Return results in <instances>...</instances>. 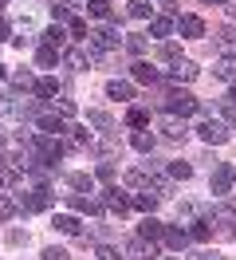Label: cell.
Masks as SVG:
<instances>
[{"instance_id": "obj_1", "label": "cell", "mask_w": 236, "mask_h": 260, "mask_svg": "<svg viewBox=\"0 0 236 260\" xmlns=\"http://www.w3.org/2000/svg\"><path fill=\"white\" fill-rule=\"evenodd\" d=\"M31 150H36V158H40L47 170H55V166H59V158H63V142L55 138V134H40Z\"/></svg>"}, {"instance_id": "obj_2", "label": "cell", "mask_w": 236, "mask_h": 260, "mask_svg": "<svg viewBox=\"0 0 236 260\" xmlns=\"http://www.w3.org/2000/svg\"><path fill=\"white\" fill-rule=\"evenodd\" d=\"M55 201V193L47 189V185H40V189H31V193H16V209L20 213H40V209H47Z\"/></svg>"}, {"instance_id": "obj_3", "label": "cell", "mask_w": 236, "mask_h": 260, "mask_svg": "<svg viewBox=\"0 0 236 260\" xmlns=\"http://www.w3.org/2000/svg\"><path fill=\"white\" fill-rule=\"evenodd\" d=\"M197 134H201V142H209V146H224L232 138V126L220 122V118H205L201 126H197Z\"/></svg>"}, {"instance_id": "obj_4", "label": "cell", "mask_w": 236, "mask_h": 260, "mask_svg": "<svg viewBox=\"0 0 236 260\" xmlns=\"http://www.w3.org/2000/svg\"><path fill=\"white\" fill-rule=\"evenodd\" d=\"M87 44H91V59L94 55H107V51H114L118 48V32H114V28H94L91 36H87Z\"/></svg>"}, {"instance_id": "obj_5", "label": "cell", "mask_w": 236, "mask_h": 260, "mask_svg": "<svg viewBox=\"0 0 236 260\" xmlns=\"http://www.w3.org/2000/svg\"><path fill=\"white\" fill-rule=\"evenodd\" d=\"M161 107H165V114H181V118H185V114H193L197 107H201V103H197V99L189 95V91H170Z\"/></svg>"}, {"instance_id": "obj_6", "label": "cell", "mask_w": 236, "mask_h": 260, "mask_svg": "<svg viewBox=\"0 0 236 260\" xmlns=\"http://www.w3.org/2000/svg\"><path fill=\"white\" fill-rule=\"evenodd\" d=\"M232 181H236V170H232L228 162H217V166H213V178H209V189H213L217 197H224V193H228V189H232Z\"/></svg>"}, {"instance_id": "obj_7", "label": "cell", "mask_w": 236, "mask_h": 260, "mask_svg": "<svg viewBox=\"0 0 236 260\" xmlns=\"http://www.w3.org/2000/svg\"><path fill=\"white\" fill-rule=\"evenodd\" d=\"M126 256H130V260H154L157 256V244L146 241V237H134V241L126 244Z\"/></svg>"}, {"instance_id": "obj_8", "label": "cell", "mask_w": 236, "mask_h": 260, "mask_svg": "<svg viewBox=\"0 0 236 260\" xmlns=\"http://www.w3.org/2000/svg\"><path fill=\"white\" fill-rule=\"evenodd\" d=\"M63 63L71 67V71H91V51L87 48H71V51H63Z\"/></svg>"}, {"instance_id": "obj_9", "label": "cell", "mask_w": 236, "mask_h": 260, "mask_svg": "<svg viewBox=\"0 0 236 260\" xmlns=\"http://www.w3.org/2000/svg\"><path fill=\"white\" fill-rule=\"evenodd\" d=\"M161 130H165V138H170V142H185V134H189L185 118H177V114H165V122H161Z\"/></svg>"}, {"instance_id": "obj_10", "label": "cell", "mask_w": 236, "mask_h": 260, "mask_svg": "<svg viewBox=\"0 0 236 260\" xmlns=\"http://www.w3.org/2000/svg\"><path fill=\"white\" fill-rule=\"evenodd\" d=\"M67 205L75 213H91V217H98L103 213V201H94V197H83V193H71L67 197Z\"/></svg>"}, {"instance_id": "obj_11", "label": "cell", "mask_w": 236, "mask_h": 260, "mask_svg": "<svg viewBox=\"0 0 236 260\" xmlns=\"http://www.w3.org/2000/svg\"><path fill=\"white\" fill-rule=\"evenodd\" d=\"M213 221H217L224 233H232L236 229V209L228 205V201H220V205H213Z\"/></svg>"}, {"instance_id": "obj_12", "label": "cell", "mask_w": 236, "mask_h": 260, "mask_svg": "<svg viewBox=\"0 0 236 260\" xmlns=\"http://www.w3.org/2000/svg\"><path fill=\"white\" fill-rule=\"evenodd\" d=\"M103 209H110L114 217H126V213H130V201H126L118 189H107V193H103Z\"/></svg>"}, {"instance_id": "obj_13", "label": "cell", "mask_w": 236, "mask_h": 260, "mask_svg": "<svg viewBox=\"0 0 236 260\" xmlns=\"http://www.w3.org/2000/svg\"><path fill=\"white\" fill-rule=\"evenodd\" d=\"M177 28H181L185 40H201L205 36V20L201 16H177Z\"/></svg>"}, {"instance_id": "obj_14", "label": "cell", "mask_w": 236, "mask_h": 260, "mask_svg": "<svg viewBox=\"0 0 236 260\" xmlns=\"http://www.w3.org/2000/svg\"><path fill=\"white\" fill-rule=\"evenodd\" d=\"M193 79H197V67L189 63V59L170 63V83H193Z\"/></svg>"}, {"instance_id": "obj_15", "label": "cell", "mask_w": 236, "mask_h": 260, "mask_svg": "<svg viewBox=\"0 0 236 260\" xmlns=\"http://www.w3.org/2000/svg\"><path fill=\"white\" fill-rule=\"evenodd\" d=\"M213 75L224 83H236V55H220L217 63H213Z\"/></svg>"}, {"instance_id": "obj_16", "label": "cell", "mask_w": 236, "mask_h": 260, "mask_svg": "<svg viewBox=\"0 0 236 260\" xmlns=\"http://www.w3.org/2000/svg\"><path fill=\"white\" fill-rule=\"evenodd\" d=\"M161 241L170 244L173 252H181V248L189 244V229H173V225H165V233H161Z\"/></svg>"}, {"instance_id": "obj_17", "label": "cell", "mask_w": 236, "mask_h": 260, "mask_svg": "<svg viewBox=\"0 0 236 260\" xmlns=\"http://www.w3.org/2000/svg\"><path fill=\"white\" fill-rule=\"evenodd\" d=\"M130 146L138 150V154H154V146H157L154 130H134V138H130Z\"/></svg>"}, {"instance_id": "obj_18", "label": "cell", "mask_w": 236, "mask_h": 260, "mask_svg": "<svg viewBox=\"0 0 236 260\" xmlns=\"http://www.w3.org/2000/svg\"><path fill=\"white\" fill-rule=\"evenodd\" d=\"M107 95L118 99V103H130V99H134V87H130L126 79H110V83H107Z\"/></svg>"}, {"instance_id": "obj_19", "label": "cell", "mask_w": 236, "mask_h": 260, "mask_svg": "<svg viewBox=\"0 0 236 260\" xmlns=\"http://www.w3.org/2000/svg\"><path fill=\"white\" fill-rule=\"evenodd\" d=\"M161 233H165V225H161V221H154V217H146V221H142L138 225V237H146V241H161Z\"/></svg>"}, {"instance_id": "obj_20", "label": "cell", "mask_w": 236, "mask_h": 260, "mask_svg": "<svg viewBox=\"0 0 236 260\" xmlns=\"http://www.w3.org/2000/svg\"><path fill=\"white\" fill-rule=\"evenodd\" d=\"M130 75H134V83H157V79H161V75H157V71L146 63V59H138V63L130 67Z\"/></svg>"}, {"instance_id": "obj_21", "label": "cell", "mask_w": 236, "mask_h": 260, "mask_svg": "<svg viewBox=\"0 0 236 260\" xmlns=\"http://www.w3.org/2000/svg\"><path fill=\"white\" fill-rule=\"evenodd\" d=\"M40 130H44V134H55V138H59L63 130H67V122H63L59 114H40Z\"/></svg>"}, {"instance_id": "obj_22", "label": "cell", "mask_w": 236, "mask_h": 260, "mask_svg": "<svg viewBox=\"0 0 236 260\" xmlns=\"http://www.w3.org/2000/svg\"><path fill=\"white\" fill-rule=\"evenodd\" d=\"M59 79H36V95L40 99H47V103H51V99H59Z\"/></svg>"}, {"instance_id": "obj_23", "label": "cell", "mask_w": 236, "mask_h": 260, "mask_svg": "<svg viewBox=\"0 0 236 260\" xmlns=\"http://www.w3.org/2000/svg\"><path fill=\"white\" fill-rule=\"evenodd\" d=\"M87 122H91L94 130H103V134H110V130H114V118H110L107 111H87Z\"/></svg>"}, {"instance_id": "obj_24", "label": "cell", "mask_w": 236, "mask_h": 260, "mask_svg": "<svg viewBox=\"0 0 236 260\" xmlns=\"http://www.w3.org/2000/svg\"><path fill=\"white\" fill-rule=\"evenodd\" d=\"M67 185H71L75 193H94V178H91V174H71Z\"/></svg>"}, {"instance_id": "obj_25", "label": "cell", "mask_w": 236, "mask_h": 260, "mask_svg": "<svg viewBox=\"0 0 236 260\" xmlns=\"http://www.w3.org/2000/svg\"><path fill=\"white\" fill-rule=\"evenodd\" d=\"M55 229H59V233H67V237H79V233H83L79 217H67V213H59V217H55Z\"/></svg>"}, {"instance_id": "obj_26", "label": "cell", "mask_w": 236, "mask_h": 260, "mask_svg": "<svg viewBox=\"0 0 236 260\" xmlns=\"http://www.w3.org/2000/svg\"><path fill=\"white\" fill-rule=\"evenodd\" d=\"M157 59H161V63H177V59H181V48L170 44V40H161V44H157Z\"/></svg>"}, {"instance_id": "obj_27", "label": "cell", "mask_w": 236, "mask_h": 260, "mask_svg": "<svg viewBox=\"0 0 236 260\" xmlns=\"http://www.w3.org/2000/svg\"><path fill=\"white\" fill-rule=\"evenodd\" d=\"M130 205L142 209V213H154L157 209V193H134V197H130Z\"/></svg>"}, {"instance_id": "obj_28", "label": "cell", "mask_w": 236, "mask_h": 260, "mask_svg": "<svg viewBox=\"0 0 236 260\" xmlns=\"http://www.w3.org/2000/svg\"><path fill=\"white\" fill-rule=\"evenodd\" d=\"M173 24H177L173 16H150V32H154V36H170Z\"/></svg>"}, {"instance_id": "obj_29", "label": "cell", "mask_w": 236, "mask_h": 260, "mask_svg": "<svg viewBox=\"0 0 236 260\" xmlns=\"http://www.w3.org/2000/svg\"><path fill=\"white\" fill-rule=\"evenodd\" d=\"M63 40H67V36H63V28H59V24H51V28L44 32V48H55V51H59Z\"/></svg>"}, {"instance_id": "obj_30", "label": "cell", "mask_w": 236, "mask_h": 260, "mask_svg": "<svg viewBox=\"0 0 236 260\" xmlns=\"http://www.w3.org/2000/svg\"><path fill=\"white\" fill-rule=\"evenodd\" d=\"M87 8H91V16H98V20H110V16H114L110 0H87Z\"/></svg>"}, {"instance_id": "obj_31", "label": "cell", "mask_w": 236, "mask_h": 260, "mask_svg": "<svg viewBox=\"0 0 236 260\" xmlns=\"http://www.w3.org/2000/svg\"><path fill=\"white\" fill-rule=\"evenodd\" d=\"M126 12H130L134 20H150V16H154V8H150L146 0H130V8H126Z\"/></svg>"}, {"instance_id": "obj_32", "label": "cell", "mask_w": 236, "mask_h": 260, "mask_svg": "<svg viewBox=\"0 0 236 260\" xmlns=\"http://www.w3.org/2000/svg\"><path fill=\"white\" fill-rule=\"evenodd\" d=\"M209 237H213L209 221H193V225H189V241H209Z\"/></svg>"}, {"instance_id": "obj_33", "label": "cell", "mask_w": 236, "mask_h": 260, "mask_svg": "<svg viewBox=\"0 0 236 260\" xmlns=\"http://www.w3.org/2000/svg\"><path fill=\"white\" fill-rule=\"evenodd\" d=\"M146 48H150V40H146V36H126V51H134V55H146Z\"/></svg>"}, {"instance_id": "obj_34", "label": "cell", "mask_w": 236, "mask_h": 260, "mask_svg": "<svg viewBox=\"0 0 236 260\" xmlns=\"http://www.w3.org/2000/svg\"><path fill=\"white\" fill-rule=\"evenodd\" d=\"M16 213H20V209H16V197H8V193H0V221H12Z\"/></svg>"}, {"instance_id": "obj_35", "label": "cell", "mask_w": 236, "mask_h": 260, "mask_svg": "<svg viewBox=\"0 0 236 260\" xmlns=\"http://www.w3.org/2000/svg\"><path fill=\"white\" fill-rule=\"evenodd\" d=\"M170 178L189 181V178H193V166H189V162H170Z\"/></svg>"}, {"instance_id": "obj_36", "label": "cell", "mask_w": 236, "mask_h": 260, "mask_svg": "<svg viewBox=\"0 0 236 260\" xmlns=\"http://www.w3.org/2000/svg\"><path fill=\"white\" fill-rule=\"evenodd\" d=\"M217 44H220V48H232V44H236V28H232V24H224V28L217 32Z\"/></svg>"}, {"instance_id": "obj_37", "label": "cell", "mask_w": 236, "mask_h": 260, "mask_svg": "<svg viewBox=\"0 0 236 260\" xmlns=\"http://www.w3.org/2000/svg\"><path fill=\"white\" fill-rule=\"evenodd\" d=\"M67 28H71V36H75V40H87V36H91V28H87V24H83L79 16L67 20Z\"/></svg>"}, {"instance_id": "obj_38", "label": "cell", "mask_w": 236, "mask_h": 260, "mask_svg": "<svg viewBox=\"0 0 236 260\" xmlns=\"http://www.w3.org/2000/svg\"><path fill=\"white\" fill-rule=\"evenodd\" d=\"M94 178H98V181H114V162H110V158H103V162H98V170H94Z\"/></svg>"}, {"instance_id": "obj_39", "label": "cell", "mask_w": 236, "mask_h": 260, "mask_svg": "<svg viewBox=\"0 0 236 260\" xmlns=\"http://www.w3.org/2000/svg\"><path fill=\"white\" fill-rule=\"evenodd\" d=\"M51 107H55L63 118H71V114H75V103H71V99H51Z\"/></svg>"}, {"instance_id": "obj_40", "label": "cell", "mask_w": 236, "mask_h": 260, "mask_svg": "<svg viewBox=\"0 0 236 260\" xmlns=\"http://www.w3.org/2000/svg\"><path fill=\"white\" fill-rule=\"evenodd\" d=\"M51 63H59V51L55 48H40V67H51Z\"/></svg>"}, {"instance_id": "obj_41", "label": "cell", "mask_w": 236, "mask_h": 260, "mask_svg": "<svg viewBox=\"0 0 236 260\" xmlns=\"http://www.w3.org/2000/svg\"><path fill=\"white\" fill-rule=\"evenodd\" d=\"M12 83L28 91V87H36V75H31V71H16V75H12Z\"/></svg>"}, {"instance_id": "obj_42", "label": "cell", "mask_w": 236, "mask_h": 260, "mask_svg": "<svg viewBox=\"0 0 236 260\" xmlns=\"http://www.w3.org/2000/svg\"><path fill=\"white\" fill-rule=\"evenodd\" d=\"M130 126H150V114L142 111V107H134L130 111Z\"/></svg>"}, {"instance_id": "obj_43", "label": "cell", "mask_w": 236, "mask_h": 260, "mask_svg": "<svg viewBox=\"0 0 236 260\" xmlns=\"http://www.w3.org/2000/svg\"><path fill=\"white\" fill-rule=\"evenodd\" d=\"M98 260H122V256H118V248H110V244H103V248H98Z\"/></svg>"}, {"instance_id": "obj_44", "label": "cell", "mask_w": 236, "mask_h": 260, "mask_svg": "<svg viewBox=\"0 0 236 260\" xmlns=\"http://www.w3.org/2000/svg\"><path fill=\"white\" fill-rule=\"evenodd\" d=\"M44 260H67V252H63V248H55V244H51V248H44Z\"/></svg>"}, {"instance_id": "obj_45", "label": "cell", "mask_w": 236, "mask_h": 260, "mask_svg": "<svg viewBox=\"0 0 236 260\" xmlns=\"http://www.w3.org/2000/svg\"><path fill=\"white\" fill-rule=\"evenodd\" d=\"M189 260H220V256H217V252H209V248H201V252H193Z\"/></svg>"}, {"instance_id": "obj_46", "label": "cell", "mask_w": 236, "mask_h": 260, "mask_svg": "<svg viewBox=\"0 0 236 260\" xmlns=\"http://www.w3.org/2000/svg\"><path fill=\"white\" fill-rule=\"evenodd\" d=\"M67 8H87V0H63Z\"/></svg>"}, {"instance_id": "obj_47", "label": "cell", "mask_w": 236, "mask_h": 260, "mask_svg": "<svg viewBox=\"0 0 236 260\" xmlns=\"http://www.w3.org/2000/svg\"><path fill=\"white\" fill-rule=\"evenodd\" d=\"M0 40H8V20L0 16Z\"/></svg>"}, {"instance_id": "obj_48", "label": "cell", "mask_w": 236, "mask_h": 260, "mask_svg": "<svg viewBox=\"0 0 236 260\" xmlns=\"http://www.w3.org/2000/svg\"><path fill=\"white\" fill-rule=\"evenodd\" d=\"M224 99H228V103H232V107H236V83H232V91H228V95H224Z\"/></svg>"}, {"instance_id": "obj_49", "label": "cell", "mask_w": 236, "mask_h": 260, "mask_svg": "<svg viewBox=\"0 0 236 260\" xmlns=\"http://www.w3.org/2000/svg\"><path fill=\"white\" fill-rule=\"evenodd\" d=\"M201 4H228V0H201Z\"/></svg>"}, {"instance_id": "obj_50", "label": "cell", "mask_w": 236, "mask_h": 260, "mask_svg": "<svg viewBox=\"0 0 236 260\" xmlns=\"http://www.w3.org/2000/svg\"><path fill=\"white\" fill-rule=\"evenodd\" d=\"M0 79H4V63H0Z\"/></svg>"}, {"instance_id": "obj_51", "label": "cell", "mask_w": 236, "mask_h": 260, "mask_svg": "<svg viewBox=\"0 0 236 260\" xmlns=\"http://www.w3.org/2000/svg\"><path fill=\"white\" fill-rule=\"evenodd\" d=\"M4 4H8V0H0V8H4Z\"/></svg>"}, {"instance_id": "obj_52", "label": "cell", "mask_w": 236, "mask_h": 260, "mask_svg": "<svg viewBox=\"0 0 236 260\" xmlns=\"http://www.w3.org/2000/svg\"><path fill=\"white\" fill-rule=\"evenodd\" d=\"M170 260H177V256H170Z\"/></svg>"}]
</instances>
